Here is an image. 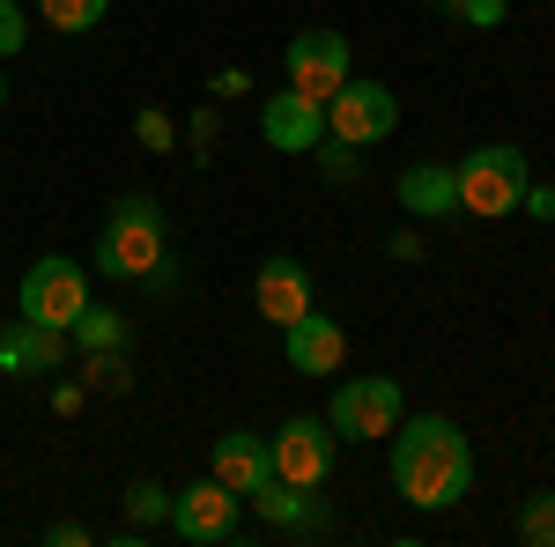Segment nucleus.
Listing matches in <instances>:
<instances>
[{
    "label": "nucleus",
    "instance_id": "f257e3e1",
    "mask_svg": "<svg viewBox=\"0 0 555 547\" xmlns=\"http://www.w3.org/2000/svg\"><path fill=\"white\" fill-rule=\"evenodd\" d=\"M392 444V496L408 510H452L474 489V444L452 415H400Z\"/></svg>",
    "mask_w": 555,
    "mask_h": 547
},
{
    "label": "nucleus",
    "instance_id": "f03ea898",
    "mask_svg": "<svg viewBox=\"0 0 555 547\" xmlns=\"http://www.w3.org/2000/svg\"><path fill=\"white\" fill-rule=\"evenodd\" d=\"M96 266L112 282H141V289H171V222H164V200L156 193H119L104 230H96Z\"/></svg>",
    "mask_w": 555,
    "mask_h": 547
},
{
    "label": "nucleus",
    "instance_id": "7ed1b4c3",
    "mask_svg": "<svg viewBox=\"0 0 555 547\" xmlns=\"http://www.w3.org/2000/svg\"><path fill=\"white\" fill-rule=\"evenodd\" d=\"M452 178H460V208H467L474 222L518 214L526 185H533V170H526V156H518L512 141H489V148H474L467 164H452Z\"/></svg>",
    "mask_w": 555,
    "mask_h": 547
},
{
    "label": "nucleus",
    "instance_id": "20e7f679",
    "mask_svg": "<svg viewBox=\"0 0 555 547\" xmlns=\"http://www.w3.org/2000/svg\"><path fill=\"white\" fill-rule=\"evenodd\" d=\"M400 415H408V392H400L392 378H341L334 400H326V429L348 437V444H378V437H392Z\"/></svg>",
    "mask_w": 555,
    "mask_h": 547
},
{
    "label": "nucleus",
    "instance_id": "39448f33",
    "mask_svg": "<svg viewBox=\"0 0 555 547\" xmlns=\"http://www.w3.org/2000/svg\"><path fill=\"white\" fill-rule=\"evenodd\" d=\"M23 318L30 326H52V334H67L75 318H82V303H89V274H82V259H38L30 274H23Z\"/></svg>",
    "mask_w": 555,
    "mask_h": 547
},
{
    "label": "nucleus",
    "instance_id": "423d86ee",
    "mask_svg": "<svg viewBox=\"0 0 555 547\" xmlns=\"http://www.w3.org/2000/svg\"><path fill=\"white\" fill-rule=\"evenodd\" d=\"M267 452H274V481H297V489H326V473H334V452H341V437L326 429V415H289L274 437H267Z\"/></svg>",
    "mask_w": 555,
    "mask_h": 547
},
{
    "label": "nucleus",
    "instance_id": "0eeeda50",
    "mask_svg": "<svg viewBox=\"0 0 555 547\" xmlns=\"http://www.w3.org/2000/svg\"><path fill=\"white\" fill-rule=\"evenodd\" d=\"M392 127H400V96L385 82H356V75H348V82L326 96V133L348 141V148H371V141H385Z\"/></svg>",
    "mask_w": 555,
    "mask_h": 547
},
{
    "label": "nucleus",
    "instance_id": "6e6552de",
    "mask_svg": "<svg viewBox=\"0 0 555 547\" xmlns=\"http://www.w3.org/2000/svg\"><path fill=\"white\" fill-rule=\"evenodd\" d=\"M282 75H289V89H297V96L326 104V96L356 75V67H348V38H341V30H297V38H289V52H282Z\"/></svg>",
    "mask_w": 555,
    "mask_h": 547
},
{
    "label": "nucleus",
    "instance_id": "1a4fd4ad",
    "mask_svg": "<svg viewBox=\"0 0 555 547\" xmlns=\"http://www.w3.org/2000/svg\"><path fill=\"white\" fill-rule=\"evenodd\" d=\"M237 489H222V481H193V489H178L171 496V533L178 541H193V547H222L230 533H237Z\"/></svg>",
    "mask_w": 555,
    "mask_h": 547
},
{
    "label": "nucleus",
    "instance_id": "9d476101",
    "mask_svg": "<svg viewBox=\"0 0 555 547\" xmlns=\"http://www.w3.org/2000/svg\"><path fill=\"white\" fill-rule=\"evenodd\" d=\"M259 141H267L274 156H311V148L326 141V104H311L297 89L267 96V104H259Z\"/></svg>",
    "mask_w": 555,
    "mask_h": 547
},
{
    "label": "nucleus",
    "instance_id": "9b49d317",
    "mask_svg": "<svg viewBox=\"0 0 555 547\" xmlns=\"http://www.w3.org/2000/svg\"><path fill=\"white\" fill-rule=\"evenodd\" d=\"M253 303H259V318H267V326H297L304 311H311V266H304V259H289V252L259 259Z\"/></svg>",
    "mask_w": 555,
    "mask_h": 547
},
{
    "label": "nucleus",
    "instance_id": "f8f14e48",
    "mask_svg": "<svg viewBox=\"0 0 555 547\" xmlns=\"http://www.w3.org/2000/svg\"><path fill=\"white\" fill-rule=\"evenodd\" d=\"M282 355H289V370L297 378H334L348 363V334L334 318H319V311H304L297 326H282Z\"/></svg>",
    "mask_w": 555,
    "mask_h": 547
},
{
    "label": "nucleus",
    "instance_id": "ddd939ff",
    "mask_svg": "<svg viewBox=\"0 0 555 547\" xmlns=\"http://www.w3.org/2000/svg\"><path fill=\"white\" fill-rule=\"evenodd\" d=\"M208 473L222 481V489H237V496H253L259 481L274 473V452H267V437H253V429H230V437H215V452H208Z\"/></svg>",
    "mask_w": 555,
    "mask_h": 547
},
{
    "label": "nucleus",
    "instance_id": "4468645a",
    "mask_svg": "<svg viewBox=\"0 0 555 547\" xmlns=\"http://www.w3.org/2000/svg\"><path fill=\"white\" fill-rule=\"evenodd\" d=\"M60 348H67V334L15 318V326L0 334V378H52V370H60Z\"/></svg>",
    "mask_w": 555,
    "mask_h": 547
},
{
    "label": "nucleus",
    "instance_id": "2eb2a0df",
    "mask_svg": "<svg viewBox=\"0 0 555 547\" xmlns=\"http://www.w3.org/2000/svg\"><path fill=\"white\" fill-rule=\"evenodd\" d=\"M400 208L415 214V222H444V214H460V178H452V164L400 170Z\"/></svg>",
    "mask_w": 555,
    "mask_h": 547
},
{
    "label": "nucleus",
    "instance_id": "dca6fc26",
    "mask_svg": "<svg viewBox=\"0 0 555 547\" xmlns=\"http://www.w3.org/2000/svg\"><path fill=\"white\" fill-rule=\"evenodd\" d=\"M253 510L267 518V525H326V510L311 504V489H297V481H259L253 489Z\"/></svg>",
    "mask_w": 555,
    "mask_h": 547
},
{
    "label": "nucleus",
    "instance_id": "f3484780",
    "mask_svg": "<svg viewBox=\"0 0 555 547\" xmlns=\"http://www.w3.org/2000/svg\"><path fill=\"white\" fill-rule=\"evenodd\" d=\"M67 340H75V348H127L133 340V326L127 318H119V311H112V303H82V318H75V326H67Z\"/></svg>",
    "mask_w": 555,
    "mask_h": 547
},
{
    "label": "nucleus",
    "instance_id": "a211bd4d",
    "mask_svg": "<svg viewBox=\"0 0 555 547\" xmlns=\"http://www.w3.org/2000/svg\"><path fill=\"white\" fill-rule=\"evenodd\" d=\"M104 8H112V0H38V15L60 30V38H82V30H96V23H104Z\"/></svg>",
    "mask_w": 555,
    "mask_h": 547
},
{
    "label": "nucleus",
    "instance_id": "6ab92c4d",
    "mask_svg": "<svg viewBox=\"0 0 555 547\" xmlns=\"http://www.w3.org/2000/svg\"><path fill=\"white\" fill-rule=\"evenodd\" d=\"M82 385H89V392H127V385H133L127 348H89V355H82Z\"/></svg>",
    "mask_w": 555,
    "mask_h": 547
},
{
    "label": "nucleus",
    "instance_id": "aec40b11",
    "mask_svg": "<svg viewBox=\"0 0 555 547\" xmlns=\"http://www.w3.org/2000/svg\"><path fill=\"white\" fill-rule=\"evenodd\" d=\"M518 541L526 547H555V489H533L518 504Z\"/></svg>",
    "mask_w": 555,
    "mask_h": 547
},
{
    "label": "nucleus",
    "instance_id": "412c9836",
    "mask_svg": "<svg viewBox=\"0 0 555 547\" xmlns=\"http://www.w3.org/2000/svg\"><path fill=\"white\" fill-rule=\"evenodd\" d=\"M127 518H133V525H171V489L149 481V473L127 481Z\"/></svg>",
    "mask_w": 555,
    "mask_h": 547
},
{
    "label": "nucleus",
    "instance_id": "4be33fe9",
    "mask_svg": "<svg viewBox=\"0 0 555 547\" xmlns=\"http://www.w3.org/2000/svg\"><path fill=\"white\" fill-rule=\"evenodd\" d=\"M133 141H141L149 156H171V148H178V127H171V112H156V104H149V112L133 119Z\"/></svg>",
    "mask_w": 555,
    "mask_h": 547
},
{
    "label": "nucleus",
    "instance_id": "5701e85b",
    "mask_svg": "<svg viewBox=\"0 0 555 547\" xmlns=\"http://www.w3.org/2000/svg\"><path fill=\"white\" fill-rule=\"evenodd\" d=\"M30 44V23H23V8L15 0H0V60H15Z\"/></svg>",
    "mask_w": 555,
    "mask_h": 547
},
{
    "label": "nucleus",
    "instance_id": "b1692460",
    "mask_svg": "<svg viewBox=\"0 0 555 547\" xmlns=\"http://www.w3.org/2000/svg\"><path fill=\"white\" fill-rule=\"evenodd\" d=\"M504 8H512V0H460L452 15H460V23H474V30H496V23H504Z\"/></svg>",
    "mask_w": 555,
    "mask_h": 547
},
{
    "label": "nucleus",
    "instance_id": "393cba45",
    "mask_svg": "<svg viewBox=\"0 0 555 547\" xmlns=\"http://www.w3.org/2000/svg\"><path fill=\"white\" fill-rule=\"evenodd\" d=\"M245 89H253V75H245V67H215V75H208V96H215V104H222V96H245Z\"/></svg>",
    "mask_w": 555,
    "mask_h": 547
},
{
    "label": "nucleus",
    "instance_id": "a878e982",
    "mask_svg": "<svg viewBox=\"0 0 555 547\" xmlns=\"http://www.w3.org/2000/svg\"><path fill=\"white\" fill-rule=\"evenodd\" d=\"M518 208L533 214V222H555V185H526V200Z\"/></svg>",
    "mask_w": 555,
    "mask_h": 547
},
{
    "label": "nucleus",
    "instance_id": "bb28decb",
    "mask_svg": "<svg viewBox=\"0 0 555 547\" xmlns=\"http://www.w3.org/2000/svg\"><path fill=\"white\" fill-rule=\"evenodd\" d=\"M44 541H52V547H89V525H75V518H60V525H44Z\"/></svg>",
    "mask_w": 555,
    "mask_h": 547
},
{
    "label": "nucleus",
    "instance_id": "cd10ccee",
    "mask_svg": "<svg viewBox=\"0 0 555 547\" xmlns=\"http://www.w3.org/2000/svg\"><path fill=\"white\" fill-rule=\"evenodd\" d=\"M82 400H89V385H52V407L60 415H82Z\"/></svg>",
    "mask_w": 555,
    "mask_h": 547
},
{
    "label": "nucleus",
    "instance_id": "c85d7f7f",
    "mask_svg": "<svg viewBox=\"0 0 555 547\" xmlns=\"http://www.w3.org/2000/svg\"><path fill=\"white\" fill-rule=\"evenodd\" d=\"M193 148H201V156L215 148V112H201V119H193Z\"/></svg>",
    "mask_w": 555,
    "mask_h": 547
},
{
    "label": "nucleus",
    "instance_id": "c756f323",
    "mask_svg": "<svg viewBox=\"0 0 555 547\" xmlns=\"http://www.w3.org/2000/svg\"><path fill=\"white\" fill-rule=\"evenodd\" d=\"M437 8H444V15H452V8H460V0H437Z\"/></svg>",
    "mask_w": 555,
    "mask_h": 547
},
{
    "label": "nucleus",
    "instance_id": "7c9ffc66",
    "mask_svg": "<svg viewBox=\"0 0 555 547\" xmlns=\"http://www.w3.org/2000/svg\"><path fill=\"white\" fill-rule=\"evenodd\" d=\"M0 104H8V82H0Z\"/></svg>",
    "mask_w": 555,
    "mask_h": 547
}]
</instances>
